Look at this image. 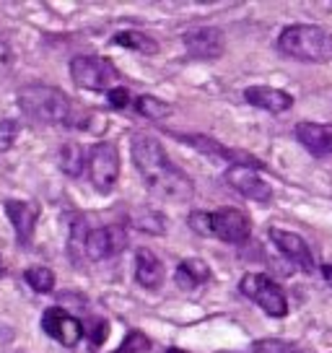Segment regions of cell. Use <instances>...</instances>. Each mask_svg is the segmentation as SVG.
I'll return each instance as SVG.
<instances>
[{
    "mask_svg": "<svg viewBox=\"0 0 332 353\" xmlns=\"http://www.w3.org/2000/svg\"><path fill=\"white\" fill-rule=\"evenodd\" d=\"M112 44H120V47H127V50H135L141 55H156L158 52V42L151 39L148 34L143 32H120L112 37Z\"/></svg>",
    "mask_w": 332,
    "mask_h": 353,
    "instance_id": "obj_19",
    "label": "cell"
},
{
    "mask_svg": "<svg viewBox=\"0 0 332 353\" xmlns=\"http://www.w3.org/2000/svg\"><path fill=\"white\" fill-rule=\"evenodd\" d=\"M252 353H301V348L296 345V343H286V341L270 338V341H257Z\"/></svg>",
    "mask_w": 332,
    "mask_h": 353,
    "instance_id": "obj_24",
    "label": "cell"
},
{
    "mask_svg": "<svg viewBox=\"0 0 332 353\" xmlns=\"http://www.w3.org/2000/svg\"><path fill=\"white\" fill-rule=\"evenodd\" d=\"M130 154H133L135 169L143 176V185L156 198L164 200H182L192 198V179L187 176V172H182L169 154L164 151V145L158 143V138L148 135V132H135L130 141Z\"/></svg>",
    "mask_w": 332,
    "mask_h": 353,
    "instance_id": "obj_1",
    "label": "cell"
},
{
    "mask_svg": "<svg viewBox=\"0 0 332 353\" xmlns=\"http://www.w3.org/2000/svg\"><path fill=\"white\" fill-rule=\"evenodd\" d=\"M322 278L327 281V286H332V263L322 265Z\"/></svg>",
    "mask_w": 332,
    "mask_h": 353,
    "instance_id": "obj_30",
    "label": "cell"
},
{
    "mask_svg": "<svg viewBox=\"0 0 332 353\" xmlns=\"http://www.w3.org/2000/svg\"><path fill=\"white\" fill-rule=\"evenodd\" d=\"M23 278H26V283H29L37 294H50V291L55 288V273H52L50 268H29V270L23 273Z\"/></svg>",
    "mask_w": 332,
    "mask_h": 353,
    "instance_id": "obj_22",
    "label": "cell"
},
{
    "mask_svg": "<svg viewBox=\"0 0 332 353\" xmlns=\"http://www.w3.org/2000/svg\"><path fill=\"white\" fill-rule=\"evenodd\" d=\"M182 42L187 47V52L200 60H218L226 52V37L218 26H195L185 32Z\"/></svg>",
    "mask_w": 332,
    "mask_h": 353,
    "instance_id": "obj_10",
    "label": "cell"
},
{
    "mask_svg": "<svg viewBox=\"0 0 332 353\" xmlns=\"http://www.w3.org/2000/svg\"><path fill=\"white\" fill-rule=\"evenodd\" d=\"M135 226H138V229H145V232H151V234H161L164 232V219H161L158 213L145 210V216H138V219H135Z\"/></svg>",
    "mask_w": 332,
    "mask_h": 353,
    "instance_id": "obj_25",
    "label": "cell"
},
{
    "mask_svg": "<svg viewBox=\"0 0 332 353\" xmlns=\"http://www.w3.org/2000/svg\"><path fill=\"white\" fill-rule=\"evenodd\" d=\"M0 278H3V260H0Z\"/></svg>",
    "mask_w": 332,
    "mask_h": 353,
    "instance_id": "obj_31",
    "label": "cell"
},
{
    "mask_svg": "<svg viewBox=\"0 0 332 353\" xmlns=\"http://www.w3.org/2000/svg\"><path fill=\"white\" fill-rule=\"evenodd\" d=\"M125 247H127V232L120 223H110V226L86 232V239H83V252L94 263L110 260L114 254H120Z\"/></svg>",
    "mask_w": 332,
    "mask_h": 353,
    "instance_id": "obj_8",
    "label": "cell"
},
{
    "mask_svg": "<svg viewBox=\"0 0 332 353\" xmlns=\"http://www.w3.org/2000/svg\"><path fill=\"white\" fill-rule=\"evenodd\" d=\"M148 351H151V341L141 330H133L127 332V338L122 341V345L114 353H148Z\"/></svg>",
    "mask_w": 332,
    "mask_h": 353,
    "instance_id": "obj_23",
    "label": "cell"
},
{
    "mask_svg": "<svg viewBox=\"0 0 332 353\" xmlns=\"http://www.w3.org/2000/svg\"><path fill=\"white\" fill-rule=\"evenodd\" d=\"M278 50L301 63H330L332 32L317 23H291L278 37Z\"/></svg>",
    "mask_w": 332,
    "mask_h": 353,
    "instance_id": "obj_2",
    "label": "cell"
},
{
    "mask_svg": "<svg viewBox=\"0 0 332 353\" xmlns=\"http://www.w3.org/2000/svg\"><path fill=\"white\" fill-rule=\"evenodd\" d=\"M135 110L141 112L143 117H148V120H166L172 114V104L161 101L158 97L143 94V97H138V101H135Z\"/></svg>",
    "mask_w": 332,
    "mask_h": 353,
    "instance_id": "obj_20",
    "label": "cell"
},
{
    "mask_svg": "<svg viewBox=\"0 0 332 353\" xmlns=\"http://www.w3.org/2000/svg\"><path fill=\"white\" fill-rule=\"evenodd\" d=\"M226 182L247 200H257V203L273 200V188L257 174V164H231L226 169Z\"/></svg>",
    "mask_w": 332,
    "mask_h": 353,
    "instance_id": "obj_9",
    "label": "cell"
},
{
    "mask_svg": "<svg viewBox=\"0 0 332 353\" xmlns=\"http://www.w3.org/2000/svg\"><path fill=\"white\" fill-rule=\"evenodd\" d=\"M135 281L143 288H158L164 283V265L145 247L135 252Z\"/></svg>",
    "mask_w": 332,
    "mask_h": 353,
    "instance_id": "obj_17",
    "label": "cell"
},
{
    "mask_svg": "<svg viewBox=\"0 0 332 353\" xmlns=\"http://www.w3.org/2000/svg\"><path fill=\"white\" fill-rule=\"evenodd\" d=\"M208 234L226 244H244L252 234L249 216L239 208H218L208 213Z\"/></svg>",
    "mask_w": 332,
    "mask_h": 353,
    "instance_id": "obj_7",
    "label": "cell"
},
{
    "mask_svg": "<svg viewBox=\"0 0 332 353\" xmlns=\"http://www.w3.org/2000/svg\"><path fill=\"white\" fill-rule=\"evenodd\" d=\"M107 335H110V325L104 320H96L91 322L89 327V341H91V348H99L101 343L107 341Z\"/></svg>",
    "mask_w": 332,
    "mask_h": 353,
    "instance_id": "obj_27",
    "label": "cell"
},
{
    "mask_svg": "<svg viewBox=\"0 0 332 353\" xmlns=\"http://www.w3.org/2000/svg\"><path fill=\"white\" fill-rule=\"evenodd\" d=\"M19 104L21 110L45 125H70L73 117V104L65 97V91L45 83H32L19 91Z\"/></svg>",
    "mask_w": 332,
    "mask_h": 353,
    "instance_id": "obj_3",
    "label": "cell"
},
{
    "mask_svg": "<svg viewBox=\"0 0 332 353\" xmlns=\"http://www.w3.org/2000/svg\"><path fill=\"white\" fill-rule=\"evenodd\" d=\"M6 213L11 219V226L13 232H16L19 244L26 247L34 236V226H37V219H39V205L37 203H26V200H8L6 203Z\"/></svg>",
    "mask_w": 332,
    "mask_h": 353,
    "instance_id": "obj_13",
    "label": "cell"
},
{
    "mask_svg": "<svg viewBox=\"0 0 332 353\" xmlns=\"http://www.w3.org/2000/svg\"><path fill=\"white\" fill-rule=\"evenodd\" d=\"M267 236H270V242L276 244L278 252L283 254L286 260H291L296 268H301L304 273H311V270H314V254H311V247L304 236H299V234H293V232H286V229H270Z\"/></svg>",
    "mask_w": 332,
    "mask_h": 353,
    "instance_id": "obj_11",
    "label": "cell"
},
{
    "mask_svg": "<svg viewBox=\"0 0 332 353\" xmlns=\"http://www.w3.org/2000/svg\"><path fill=\"white\" fill-rule=\"evenodd\" d=\"M239 291L247 299H252L257 307L262 309L265 314H270V317H286L288 314L286 291L265 273H247V276H242Z\"/></svg>",
    "mask_w": 332,
    "mask_h": 353,
    "instance_id": "obj_4",
    "label": "cell"
},
{
    "mask_svg": "<svg viewBox=\"0 0 332 353\" xmlns=\"http://www.w3.org/2000/svg\"><path fill=\"white\" fill-rule=\"evenodd\" d=\"M70 76L76 81V86L86 88V91H110L120 81L114 63L96 55L73 57L70 60Z\"/></svg>",
    "mask_w": 332,
    "mask_h": 353,
    "instance_id": "obj_5",
    "label": "cell"
},
{
    "mask_svg": "<svg viewBox=\"0 0 332 353\" xmlns=\"http://www.w3.org/2000/svg\"><path fill=\"white\" fill-rule=\"evenodd\" d=\"M83 164H86V159H83V148L78 143H65L63 145V151H60V166H63V172L70 176H78L83 172Z\"/></svg>",
    "mask_w": 332,
    "mask_h": 353,
    "instance_id": "obj_21",
    "label": "cell"
},
{
    "mask_svg": "<svg viewBox=\"0 0 332 353\" xmlns=\"http://www.w3.org/2000/svg\"><path fill=\"white\" fill-rule=\"evenodd\" d=\"M177 138L182 143H189L192 148H198L200 154H208L211 159H223V161H234V164H257V161H252V156H242L236 154V151H229L226 145H221L218 141L208 138V135H177Z\"/></svg>",
    "mask_w": 332,
    "mask_h": 353,
    "instance_id": "obj_16",
    "label": "cell"
},
{
    "mask_svg": "<svg viewBox=\"0 0 332 353\" xmlns=\"http://www.w3.org/2000/svg\"><path fill=\"white\" fill-rule=\"evenodd\" d=\"M174 281H177L179 288L192 291V288L205 286V283L211 281V268H208V263H203L200 257H187V260L179 263L177 273H174Z\"/></svg>",
    "mask_w": 332,
    "mask_h": 353,
    "instance_id": "obj_18",
    "label": "cell"
},
{
    "mask_svg": "<svg viewBox=\"0 0 332 353\" xmlns=\"http://www.w3.org/2000/svg\"><path fill=\"white\" fill-rule=\"evenodd\" d=\"M16 132H19V125L13 120H3L0 122V151L11 148L13 141H16Z\"/></svg>",
    "mask_w": 332,
    "mask_h": 353,
    "instance_id": "obj_26",
    "label": "cell"
},
{
    "mask_svg": "<svg viewBox=\"0 0 332 353\" xmlns=\"http://www.w3.org/2000/svg\"><path fill=\"white\" fill-rule=\"evenodd\" d=\"M244 101L260 107V110L270 112V114H283L293 107V97L273 86H249L244 91Z\"/></svg>",
    "mask_w": 332,
    "mask_h": 353,
    "instance_id": "obj_14",
    "label": "cell"
},
{
    "mask_svg": "<svg viewBox=\"0 0 332 353\" xmlns=\"http://www.w3.org/2000/svg\"><path fill=\"white\" fill-rule=\"evenodd\" d=\"M296 138L299 143L314 156L332 154V125H320V122H299L296 125Z\"/></svg>",
    "mask_w": 332,
    "mask_h": 353,
    "instance_id": "obj_15",
    "label": "cell"
},
{
    "mask_svg": "<svg viewBox=\"0 0 332 353\" xmlns=\"http://www.w3.org/2000/svg\"><path fill=\"white\" fill-rule=\"evenodd\" d=\"M13 60H16L13 47L8 42H3V39H0V73H8V70L13 68Z\"/></svg>",
    "mask_w": 332,
    "mask_h": 353,
    "instance_id": "obj_28",
    "label": "cell"
},
{
    "mask_svg": "<svg viewBox=\"0 0 332 353\" xmlns=\"http://www.w3.org/2000/svg\"><path fill=\"white\" fill-rule=\"evenodd\" d=\"M42 327H45V332L50 338H55L65 348L78 345L81 338H83V325H81V320H76L73 314H68L65 309L60 307L47 309L45 317H42Z\"/></svg>",
    "mask_w": 332,
    "mask_h": 353,
    "instance_id": "obj_12",
    "label": "cell"
},
{
    "mask_svg": "<svg viewBox=\"0 0 332 353\" xmlns=\"http://www.w3.org/2000/svg\"><path fill=\"white\" fill-rule=\"evenodd\" d=\"M110 104L112 107H117V110H122V107H127L130 104V91L127 88H110Z\"/></svg>",
    "mask_w": 332,
    "mask_h": 353,
    "instance_id": "obj_29",
    "label": "cell"
},
{
    "mask_svg": "<svg viewBox=\"0 0 332 353\" xmlns=\"http://www.w3.org/2000/svg\"><path fill=\"white\" fill-rule=\"evenodd\" d=\"M89 176L91 185L99 190V192H110L117 185V176H120V151L114 143H96L89 148Z\"/></svg>",
    "mask_w": 332,
    "mask_h": 353,
    "instance_id": "obj_6",
    "label": "cell"
}]
</instances>
